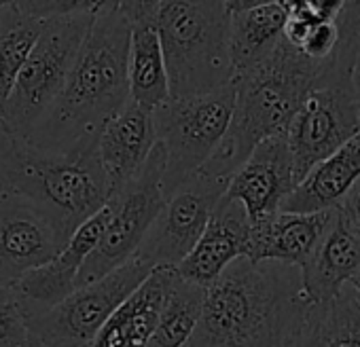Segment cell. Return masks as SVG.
Returning <instances> with one entry per match:
<instances>
[{"label": "cell", "mask_w": 360, "mask_h": 347, "mask_svg": "<svg viewBox=\"0 0 360 347\" xmlns=\"http://www.w3.org/2000/svg\"><path fill=\"white\" fill-rule=\"evenodd\" d=\"M309 305L299 267L240 258L206 288L187 347H295Z\"/></svg>", "instance_id": "6da1fadb"}, {"label": "cell", "mask_w": 360, "mask_h": 347, "mask_svg": "<svg viewBox=\"0 0 360 347\" xmlns=\"http://www.w3.org/2000/svg\"><path fill=\"white\" fill-rule=\"evenodd\" d=\"M129 41L121 3H100L60 100L28 142L58 150L102 133L131 100Z\"/></svg>", "instance_id": "7a4b0ae2"}, {"label": "cell", "mask_w": 360, "mask_h": 347, "mask_svg": "<svg viewBox=\"0 0 360 347\" xmlns=\"http://www.w3.org/2000/svg\"><path fill=\"white\" fill-rule=\"evenodd\" d=\"M98 142L100 133H94L51 150L18 140L5 129L0 133V185L5 195H22L37 204L70 242L112 197Z\"/></svg>", "instance_id": "3957f363"}, {"label": "cell", "mask_w": 360, "mask_h": 347, "mask_svg": "<svg viewBox=\"0 0 360 347\" xmlns=\"http://www.w3.org/2000/svg\"><path fill=\"white\" fill-rule=\"evenodd\" d=\"M328 64L311 62L282 39L261 66L236 79L238 100L231 127L202 169L231 181L261 142L288 131L295 114Z\"/></svg>", "instance_id": "277c9868"}, {"label": "cell", "mask_w": 360, "mask_h": 347, "mask_svg": "<svg viewBox=\"0 0 360 347\" xmlns=\"http://www.w3.org/2000/svg\"><path fill=\"white\" fill-rule=\"evenodd\" d=\"M157 30L172 98L212 93L236 79L227 3L159 0Z\"/></svg>", "instance_id": "5b68a950"}, {"label": "cell", "mask_w": 360, "mask_h": 347, "mask_svg": "<svg viewBox=\"0 0 360 347\" xmlns=\"http://www.w3.org/2000/svg\"><path fill=\"white\" fill-rule=\"evenodd\" d=\"M356 30V7L354 3H345V11L341 15L343 39L339 51L318 77L286 131L297 183H303L318 163L335 155L360 133V110L352 81Z\"/></svg>", "instance_id": "8992f818"}, {"label": "cell", "mask_w": 360, "mask_h": 347, "mask_svg": "<svg viewBox=\"0 0 360 347\" xmlns=\"http://www.w3.org/2000/svg\"><path fill=\"white\" fill-rule=\"evenodd\" d=\"M98 7L45 24V30L3 108V123L9 136L30 140L49 117L66 87Z\"/></svg>", "instance_id": "52a82bcc"}, {"label": "cell", "mask_w": 360, "mask_h": 347, "mask_svg": "<svg viewBox=\"0 0 360 347\" xmlns=\"http://www.w3.org/2000/svg\"><path fill=\"white\" fill-rule=\"evenodd\" d=\"M236 100L238 85L231 81L212 93L169 98L153 112L157 142L165 150V197L185 185L219 150L231 127Z\"/></svg>", "instance_id": "ba28073f"}, {"label": "cell", "mask_w": 360, "mask_h": 347, "mask_svg": "<svg viewBox=\"0 0 360 347\" xmlns=\"http://www.w3.org/2000/svg\"><path fill=\"white\" fill-rule=\"evenodd\" d=\"M153 273V267L134 256L106 277L81 286L60 305L28 309V347H91L117 307Z\"/></svg>", "instance_id": "9c48e42d"}, {"label": "cell", "mask_w": 360, "mask_h": 347, "mask_svg": "<svg viewBox=\"0 0 360 347\" xmlns=\"http://www.w3.org/2000/svg\"><path fill=\"white\" fill-rule=\"evenodd\" d=\"M163 174L165 150L157 142L142 171L110 197L106 231L79 275V288L106 277L138 254L165 204Z\"/></svg>", "instance_id": "30bf717a"}, {"label": "cell", "mask_w": 360, "mask_h": 347, "mask_svg": "<svg viewBox=\"0 0 360 347\" xmlns=\"http://www.w3.org/2000/svg\"><path fill=\"white\" fill-rule=\"evenodd\" d=\"M231 181L200 169L165 197L136 256L155 267H180L202 240Z\"/></svg>", "instance_id": "8fae6325"}, {"label": "cell", "mask_w": 360, "mask_h": 347, "mask_svg": "<svg viewBox=\"0 0 360 347\" xmlns=\"http://www.w3.org/2000/svg\"><path fill=\"white\" fill-rule=\"evenodd\" d=\"M68 242L51 218L22 195L0 197V284L18 286L53 261Z\"/></svg>", "instance_id": "7c38bea8"}, {"label": "cell", "mask_w": 360, "mask_h": 347, "mask_svg": "<svg viewBox=\"0 0 360 347\" xmlns=\"http://www.w3.org/2000/svg\"><path fill=\"white\" fill-rule=\"evenodd\" d=\"M295 161L286 133L261 142L231 178L225 197L238 202L252 225L280 214L286 197L297 189Z\"/></svg>", "instance_id": "4fadbf2b"}, {"label": "cell", "mask_w": 360, "mask_h": 347, "mask_svg": "<svg viewBox=\"0 0 360 347\" xmlns=\"http://www.w3.org/2000/svg\"><path fill=\"white\" fill-rule=\"evenodd\" d=\"M108 218H110V208L106 206L100 214L89 218L70 237V242L62 248V252L53 261L28 273L15 286L28 309L32 311L51 309L79 290V275L87 258L96 252L106 231Z\"/></svg>", "instance_id": "5bb4252c"}, {"label": "cell", "mask_w": 360, "mask_h": 347, "mask_svg": "<svg viewBox=\"0 0 360 347\" xmlns=\"http://www.w3.org/2000/svg\"><path fill=\"white\" fill-rule=\"evenodd\" d=\"M121 9L131 26L129 41V89L131 102L155 112L169 96V79L157 30L159 0H123Z\"/></svg>", "instance_id": "9a60e30c"}, {"label": "cell", "mask_w": 360, "mask_h": 347, "mask_svg": "<svg viewBox=\"0 0 360 347\" xmlns=\"http://www.w3.org/2000/svg\"><path fill=\"white\" fill-rule=\"evenodd\" d=\"M250 229L252 223L246 210L238 202L223 197L202 240L178 267L180 277L204 288L212 286L236 261L246 258Z\"/></svg>", "instance_id": "2e32d148"}, {"label": "cell", "mask_w": 360, "mask_h": 347, "mask_svg": "<svg viewBox=\"0 0 360 347\" xmlns=\"http://www.w3.org/2000/svg\"><path fill=\"white\" fill-rule=\"evenodd\" d=\"M178 280L176 267H155L108 317L91 347H148Z\"/></svg>", "instance_id": "e0dca14e"}, {"label": "cell", "mask_w": 360, "mask_h": 347, "mask_svg": "<svg viewBox=\"0 0 360 347\" xmlns=\"http://www.w3.org/2000/svg\"><path fill=\"white\" fill-rule=\"evenodd\" d=\"M155 146L157 131L153 112L129 100L127 106L104 125L98 142L100 161L112 195L138 176Z\"/></svg>", "instance_id": "ac0fdd59"}, {"label": "cell", "mask_w": 360, "mask_h": 347, "mask_svg": "<svg viewBox=\"0 0 360 347\" xmlns=\"http://www.w3.org/2000/svg\"><path fill=\"white\" fill-rule=\"evenodd\" d=\"M360 271V242L356 240L341 208L330 212V221L301 269L303 290L311 305L335 299Z\"/></svg>", "instance_id": "d6986e66"}, {"label": "cell", "mask_w": 360, "mask_h": 347, "mask_svg": "<svg viewBox=\"0 0 360 347\" xmlns=\"http://www.w3.org/2000/svg\"><path fill=\"white\" fill-rule=\"evenodd\" d=\"M227 7L231 11V62L238 79L278 49L288 13L282 0H229Z\"/></svg>", "instance_id": "ffe728a7"}, {"label": "cell", "mask_w": 360, "mask_h": 347, "mask_svg": "<svg viewBox=\"0 0 360 347\" xmlns=\"http://www.w3.org/2000/svg\"><path fill=\"white\" fill-rule=\"evenodd\" d=\"M330 212H280L271 221L252 225L246 258L255 265L282 263L303 269L330 221Z\"/></svg>", "instance_id": "44dd1931"}, {"label": "cell", "mask_w": 360, "mask_h": 347, "mask_svg": "<svg viewBox=\"0 0 360 347\" xmlns=\"http://www.w3.org/2000/svg\"><path fill=\"white\" fill-rule=\"evenodd\" d=\"M360 181V133L335 155L318 163L303 183L286 197L280 212L316 214L343 204L347 193Z\"/></svg>", "instance_id": "7402d4cb"}, {"label": "cell", "mask_w": 360, "mask_h": 347, "mask_svg": "<svg viewBox=\"0 0 360 347\" xmlns=\"http://www.w3.org/2000/svg\"><path fill=\"white\" fill-rule=\"evenodd\" d=\"M295 347H360V294L347 284L335 299L309 305Z\"/></svg>", "instance_id": "603a6c76"}, {"label": "cell", "mask_w": 360, "mask_h": 347, "mask_svg": "<svg viewBox=\"0 0 360 347\" xmlns=\"http://www.w3.org/2000/svg\"><path fill=\"white\" fill-rule=\"evenodd\" d=\"M45 24L22 13L18 3H7L0 11V112L34 51Z\"/></svg>", "instance_id": "cb8c5ba5"}, {"label": "cell", "mask_w": 360, "mask_h": 347, "mask_svg": "<svg viewBox=\"0 0 360 347\" xmlns=\"http://www.w3.org/2000/svg\"><path fill=\"white\" fill-rule=\"evenodd\" d=\"M206 288L180 277L172 290L148 347H187L202 320Z\"/></svg>", "instance_id": "d4e9b609"}, {"label": "cell", "mask_w": 360, "mask_h": 347, "mask_svg": "<svg viewBox=\"0 0 360 347\" xmlns=\"http://www.w3.org/2000/svg\"><path fill=\"white\" fill-rule=\"evenodd\" d=\"M28 309L15 286L0 284V347H28Z\"/></svg>", "instance_id": "484cf974"}, {"label": "cell", "mask_w": 360, "mask_h": 347, "mask_svg": "<svg viewBox=\"0 0 360 347\" xmlns=\"http://www.w3.org/2000/svg\"><path fill=\"white\" fill-rule=\"evenodd\" d=\"M341 39H343V32H341V18H339L337 22L311 26V30H309V34H307V39L299 51L305 58H309L311 62L326 64L339 51Z\"/></svg>", "instance_id": "4316f807"}, {"label": "cell", "mask_w": 360, "mask_h": 347, "mask_svg": "<svg viewBox=\"0 0 360 347\" xmlns=\"http://www.w3.org/2000/svg\"><path fill=\"white\" fill-rule=\"evenodd\" d=\"M282 3L290 20L318 26L326 22H337L345 11L347 0H282Z\"/></svg>", "instance_id": "83f0119b"}, {"label": "cell", "mask_w": 360, "mask_h": 347, "mask_svg": "<svg viewBox=\"0 0 360 347\" xmlns=\"http://www.w3.org/2000/svg\"><path fill=\"white\" fill-rule=\"evenodd\" d=\"M98 5L100 3H91V0H22V3H18L22 13L39 22H51L58 18L94 11Z\"/></svg>", "instance_id": "f1b7e54d"}, {"label": "cell", "mask_w": 360, "mask_h": 347, "mask_svg": "<svg viewBox=\"0 0 360 347\" xmlns=\"http://www.w3.org/2000/svg\"><path fill=\"white\" fill-rule=\"evenodd\" d=\"M339 208L345 214V218H347L356 240L360 242V181L354 185V189L347 193V197L343 199V204Z\"/></svg>", "instance_id": "f546056e"}, {"label": "cell", "mask_w": 360, "mask_h": 347, "mask_svg": "<svg viewBox=\"0 0 360 347\" xmlns=\"http://www.w3.org/2000/svg\"><path fill=\"white\" fill-rule=\"evenodd\" d=\"M354 7H356V3H354ZM356 15H358V9H356ZM352 81H354L356 98H358V110H360V15H358V30H356V55H354Z\"/></svg>", "instance_id": "4dcf8cb0"}, {"label": "cell", "mask_w": 360, "mask_h": 347, "mask_svg": "<svg viewBox=\"0 0 360 347\" xmlns=\"http://www.w3.org/2000/svg\"><path fill=\"white\" fill-rule=\"evenodd\" d=\"M349 284H352V286H354V288L358 290V294H360V271H358V275H356V277H354V280H352Z\"/></svg>", "instance_id": "1f68e13d"}, {"label": "cell", "mask_w": 360, "mask_h": 347, "mask_svg": "<svg viewBox=\"0 0 360 347\" xmlns=\"http://www.w3.org/2000/svg\"><path fill=\"white\" fill-rule=\"evenodd\" d=\"M5 131V123H3V112H0V133Z\"/></svg>", "instance_id": "d6a6232c"}, {"label": "cell", "mask_w": 360, "mask_h": 347, "mask_svg": "<svg viewBox=\"0 0 360 347\" xmlns=\"http://www.w3.org/2000/svg\"><path fill=\"white\" fill-rule=\"evenodd\" d=\"M0 197H5V191H3V185H0Z\"/></svg>", "instance_id": "836d02e7"}, {"label": "cell", "mask_w": 360, "mask_h": 347, "mask_svg": "<svg viewBox=\"0 0 360 347\" xmlns=\"http://www.w3.org/2000/svg\"><path fill=\"white\" fill-rule=\"evenodd\" d=\"M356 9H358V15H360V3H356Z\"/></svg>", "instance_id": "e575fe53"}, {"label": "cell", "mask_w": 360, "mask_h": 347, "mask_svg": "<svg viewBox=\"0 0 360 347\" xmlns=\"http://www.w3.org/2000/svg\"><path fill=\"white\" fill-rule=\"evenodd\" d=\"M5 5H7V3H0V11H3V7H5Z\"/></svg>", "instance_id": "d590c367"}]
</instances>
